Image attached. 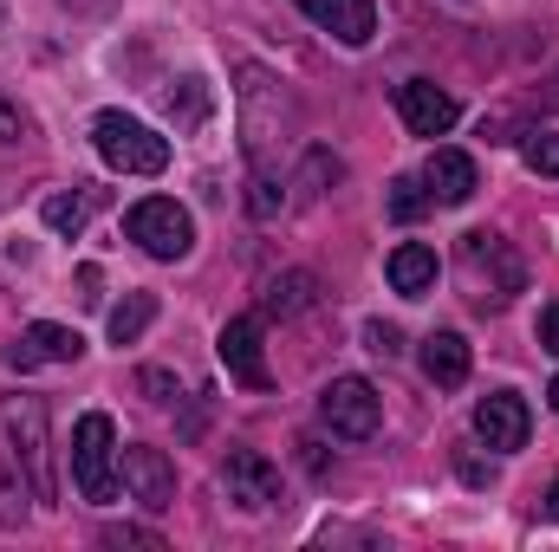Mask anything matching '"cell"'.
I'll use <instances>...</instances> for the list:
<instances>
[{"instance_id":"cell-1","label":"cell","mask_w":559,"mask_h":552,"mask_svg":"<svg viewBox=\"0 0 559 552\" xmlns=\"http://www.w3.org/2000/svg\"><path fill=\"white\" fill-rule=\"evenodd\" d=\"M241 137H248V163H254V182H274L280 189V149L293 137V98L267 65H241Z\"/></svg>"},{"instance_id":"cell-2","label":"cell","mask_w":559,"mask_h":552,"mask_svg":"<svg viewBox=\"0 0 559 552\" xmlns=\"http://www.w3.org/2000/svg\"><path fill=\"white\" fill-rule=\"evenodd\" d=\"M46 404L39 397H0V468H13L33 501H52V455H46Z\"/></svg>"},{"instance_id":"cell-3","label":"cell","mask_w":559,"mask_h":552,"mask_svg":"<svg viewBox=\"0 0 559 552\" xmlns=\"http://www.w3.org/2000/svg\"><path fill=\"white\" fill-rule=\"evenodd\" d=\"M92 149L118 176H163L169 169V137H156L143 118H124V111H98L92 118Z\"/></svg>"},{"instance_id":"cell-4","label":"cell","mask_w":559,"mask_h":552,"mask_svg":"<svg viewBox=\"0 0 559 552\" xmlns=\"http://www.w3.org/2000/svg\"><path fill=\"white\" fill-rule=\"evenodd\" d=\"M72 488L92 507H105L118 494V429L105 410L79 416V429H72Z\"/></svg>"},{"instance_id":"cell-5","label":"cell","mask_w":559,"mask_h":552,"mask_svg":"<svg viewBox=\"0 0 559 552\" xmlns=\"http://www.w3.org/2000/svg\"><path fill=\"white\" fill-rule=\"evenodd\" d=\"M462 267H468V286H475V305H495V312H501V305L527 286L521 254H514L501 235H488V228L462 235Z\"/></svg>"},{"instance_id":"cell-6","label":"cell","mask_w":559,"mask_h":552,"mask_svg":"<svg viewBox=\"0 0 559 552\" xmlns=\"http://www.w3.org/2000/svg\"><path fill=\"white\" fill-rule=\"evenodd\" d=\"M131 241H138L150 261H182L189 248H195V221H189V208L176 202V195H150L131 208Z\"/></svg>"},{"instance_id":"cell-7","label":"cell","mask_w":559,"mask_h":552,"mask_svg":"<svg viewBox=\"0 0 559 552\" xmlns=\"http://www.w3.org/2000/svg\"><path fill=\"white\" fill-rule=\"evenodd\" d=\"M319 416H325L332 435H345V442H371L378 422H384V397L371 391V377H332V384L319 391Z\"/></svg>"},{"instance_id":"cell-8","label":"cell","mask_w":559,"mask_h":552,"mask_svg":"<svg viewBox=\"0 0 559 552\" xmlns=\"http://www.w3.org/2000/svg\"><path fill=\"white\" fill-rule=\"evenodd\" d=\"M118 475H124V494L143 501L150 514L176 507V468H169L163 448H150V442H124V448H118Z\"/></svg>"},{"instance_id":"cell-9","label":"cell","mask_w":559,"mask_h":552,"mask_svg":"<svg viewBox=\"0 0 559 552\" xmlns=\"http://www.w3.org/2000/svg\"><path fill=\"white\" fill-rule=\"evenodd\" d=\"M222 494L235 507H248V514H267V507H280V468L261 448H235L222 461Z\"/></svg>"},{"instance_id":"cell-10","label":"cell","mask_w":559,"mask_h":552,"mask_svg":"<svg viewBox=\"0 0 559 552\" xmlns=\"http://www.w3.org/2000/svg\"><path fill=\"white\" fill-rule=\"evenodd\" d=\"M215 351H222V364H228L235 384H248V391H267V384H274V371H267V358H261V319H254V312L228 319L222 338H215Z\"/></svg>"},{"instance_id":"cell-11","label":"cell","mask_w":559,"mask_h":552,"mask_svg":"<svg viewBox=\"0 0 559 552\" xmlns=\"http://www.w3.org/2000/svg\"><path fill=\"white\" fill-rule=\"evenodd\" d=\"M79 358H85V338H79L72 325H52V319L26 325V332L13 338V351H7V364H13V371H39V364H79Z\"/></svg>"},{"instance_id":"cell-12","label":"cell","mask_w":559,"mask_h":552,"mask_svg":"<svg viewBox=\"0 0 559 552\" xmlns=\"http://www.w3.org/2000/svg\"><path fill=\"white\" fill-rule=\"evenodd\" d=\"M527 429H534V416H527V397L521 391H488L481 404H475V435L488 442V448H527Z\"/></svg>"},{"instance_id":"cell-13","label":"cell","mask_w":559,"mask_h":552,"mask_svg":"<svg viewBox=\"0 0 559 552\" xmlns=\"http://www.w3.org/2000/svg\"><path fill=\"white\" fill-rule=\"evenodd\" d=\"M397 118L411 124V137H442V131H455V98L442 92V85H429V79H404L397 85Z\"/></svg>"},{"instance_id":"cell-14","label":"cell","mask_w":559,"mask_h":552,"mask_svg":"<svg viewBox=\"0 0 559 552\" xmlns=\"http://www.w3.org/2000/svg\"><path fill=\"white\" fill-rule=\"evenodd\" d=\"M312 26H325L338 46H371V33H378V7L371 0H293Z\"/></svg>"},{"instance_id":"cell-15","label":"cell","mask_w":559,"mask_h":552,"mask_svg":"<svg viewBox=\"0 0 559 552\" xmlns=\"http://www.w3.org/2000/svg\"><path fill=\"white\" fill-rule=\"evenodd\" d=\"M423 189H429V202H442V208H462V202L481 189V176H475V156H462V149H429V163H423Z\"/></svg>"},{"instance_id":"cell-16","label":"cell","mask_w":559,"mask_h":552,"mask_svg":"<svg viewBox=\"0 0 559 552\" xmlns=\"http://www.w3.org/2000/svg\"><path fill=\"white\" fill-rule=\"evenodd\" d=\"M423 377L442 384V391L468 384V338L462 332H429L423 338Z\"/></svg>"},{"instance_id":"cell-17","label":"cell","mask_w":559,"mask_h":552,"mask_svg":"<svg viewBox=\"0 0 559 552\" xmlns=\"http://www.w3.org/2000/svg\"><path fill=\"white\" fill-rule=\"evenodd\" d=\"M384 274H391V286H397L404 299H423V292L436 286V248H423V241H404V248L384 261Z\"/></svg>"},{"instance_id":"cell-18","label":"cell","mask_w":559,"mask_h":552,"mask_svg":"<svg viewBox=\"0 0 559 552\" xmlns=\"http://www.w3.org/2000/svg\"><path fill=\"white\" fill-rule=\"evenodd\" d=\"M46 228L52 235H79L85 221H92V189H59V195H46Z\"/></svg>"},{"instance_id":"cell-19","label":"cell","mask_w":559,"mask_h":552,"mask_svg":"<svg viewBox=\"0 0 559 552\" xmlns=\"http://www.w3.org/2000/svg\"><path fill=\"white\" fill-rule=\"evenodd\" d=\"M156 319V292H124V305H111V345H138Z\"/></svg>"},{"instance_id":"cell-20","label":"cell","mask_w":559,"mask_h":552,"mask_svg":"<svg viewBox=\"0 0 559 552\" xmlns=\"http://www.w3.org/2000/svg\"><path fill=\"white\" fill-rule=\"evenodd\" d=\"M312 305V274H280L267 279V292H261V312H274V319H293V312H306Z\"/></svg>"},{"instance_id":"cell-21","label":"cell","mask_w":559,"mask_h":552,"mask_svg":"<svg viewBox=\"0 0 559 552\" xmlns=\"http://www.w3.org/2000/svg\"><path fill=\"white\" fill-rule=\"evenodd\" d=\"M423 208H436L429 189H423V176H397V182H391V215H397V221H417Z\"/></svg>"},{"instance_id":"cell-22","label":"cell","mask_w":559,"mask_h":552,"mask_svg":"<svg viewBox=\"0 0 559 552\" xmlns=\"http://www.w3.org/2000/svg\"><path fill=\"white\" fill-rule=\"evenodd\" d=\"M521 156H527L534 176H559V131H527Z\"/></svg>"},{"instance_id":"cell-23","label":"cell","mask_w":559,"mask_h":552,"mask_svg":"<svg viewBox=\"0 0 559 552\" xmlns=\"http://www.w3.org/2000/svg\"><path fill=\"white\" fill-rule=\"evenodd\" d=\"M365 345H371L378 358H397V351H404V332L384 325V319H371V325H365Z\"/></svg>"},{"instance_id":"cell-24","label":"cell","mask_w":559,"mask_h":552,"mask_svg":"<svg viewBox=\"0 0 559 552\" xmlns=\"http://www.w3.org/2000/svg\"><path fill=\"white\" fill-rule=\"evenodd\" d=\"M163 105H169V111H176V105H182V118H189V124H195V118H202V105H209V98H202V79H182V92H169V98H163Z\"/></svg>"},{"instance_id":"cell-25","label":"cell","mask_w":559,"mask_h":552,"mask_svg":"<svg viewBox=\"0 0 559 552\" xmlns=\"http://www.w3.org/2000/svg\"><path fill=\"white\" fill-rule=\"evenodd\" d=\"M105 547H163L150 527H105Z\"/></svg>"},{"instance_id":"cell-26","label":"cell","mask_w":559,"mask_h":552,"mask_svg":"<svg viewBox=\"0 0 559 552\" xmlns=\"http://www.w3.org/2000/svg\"><path fill=\"white\" fill-rule=\"evenodd\" d=\"M20 137H26V118H20V105L0 98V143H20Z\"/></svg>"},{"instance_id":"cell-27","label":"cell","mask_w":559,"mask_h":552,"mask_svg":"<svg viewBox=\"0 0 559 552\" xmlns=\"http://www.w3.org/2000/svg\"><path fill=\"white\" fill-rule=\"evenodd\" d=\"M143 391H150V404H176V377H163V371H143Z\"/></svg>"},{"instance_id":"cell-28","label":"cell","mask_w":559,"mask_h":552,"mask_svg":"<svg viewBox=\"0 0 559 552\" xmlns=\"http://www.w3.org/2000/svg\"><path fill=\"white\" fill-rule=\"evenodd\" d=\"M540 351H559V305L540 312Z\"/></svg>"},{"instance_id":"cell-29","label":"cell","mask_w":559,"mask_h":552,"mask_svg":"<svg viewBox=\"0 0 559 552\" xmlns=\"http://www.w3.org/2000/svg\"><path fill=\"white\" fill-rule=\"evenodd\" d=\"M547 520H559V481L547 488Z\"/></svg>"},{"instance_id":"cell-30","label":"cell","mask_w":559,"mask_h":552,"mask_svg":"<svg viewBox=\"0 0 559 552\" xmlns=\"http://www.w3.org/2000/svg\"><path fill=\"white\" fill-rule=\"evenodd\" d=\"M547 397H554V410H559V377H554V391H547Z\"/></svg>"},{"instance_id":"cell-31","label":"cell","mask_w":559,"mask_h":552,"mask_svg":"<svg viewBox=\"0 0 559 552\" xmlns=\"http://www.w3.org/2000/svg\"><path fill=\"white\" fill-rule=\"evenodd\" d=\"M554 85H559V72H554ZM554 98H559V92H554Z\"/></svg>"}]
</instances>
